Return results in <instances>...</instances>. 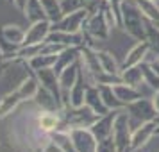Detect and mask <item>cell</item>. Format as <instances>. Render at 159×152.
<instances>
[{
  "label": "cell",
  "instance_id": "1",
  "mask_svg": "<svg viewBox=\"0 0 159 152\" xmlns=\"http://www.w3.org/2000/svg\"><path fill=\"white\" fill-rule=\"evenodd\" d=\"M120 27L138 41H145L147 18L138 7L136 0H122L120 4Z\"/></svg>",
  "mask_w": 159,
  "mask_h": 152
},
{
  "label": "cell",
  "instance_id": "2",
  "mask_svg": "<svg viewBox=\"0 0 159 152\" xmlns=\"http://www.w3.org/2000/svg\"><path fill=\"white\" fill-rule=\"evenodd\" d=\"M125 111H127V115H129V123H130V129L134 131L138 129L141 123L145 122H156L157 120V109L154 106V102L152 99L148 97H141V99H138V100L130 102L125 106Z\"/></svg>",
  "mask_w": 159,
  "mask_h": 152
},
{
  "label": "cell",
  "instance_id": "3",
  "mask_svg": "<svg viewBox=\"0 0 159 152\" xmlns=\"http://www.w3.org/2000/svg\"><path fill=\"white\" fill-rule=\"evenodd\" d=\"M61 118H63V131L73 129V127H91L98 115L93 113L88 106H80V108H72L66 106L61 109Z\"/></svg>",
  "mask_w": 159,
  "mask_h": 152
},
{
  "label": "cell",
  "instance_id": "4",
  "mask_svg": "<svg viewBox=\"0 0 159 152\" xmlns=\"http://www.w3.org/2000/svg\"><path fill=\"white\" fill-rule=\"evenodd\" d=\"M113 140H115L118 152H130L132 129H130L129 115H127L125 109H120L118 115H116L115 125H113Z\"/></svg>",
  "mask_w": 159,
  "mask_h": 152
},
{
  "label": "cell",
  "instance_id": "5",
  "mask_svg": "<svg viewBox=\"0 0 159 152\" xmlns=\"http://www.w3.org/2000/svg\"><path fill=\"white\" fill-rule=\"evenodd\" d=\"M89 16L88 9H77L72 13H66L59 22L52 23V30H63V32H82L84 22Z\"/></svg>",
  "mask_w": 159,
  "mask_h": 152
},
{
  "label": "cell",
  "instance_id": "6",
  "mask_svg": "<svg viewBox=\"0 0 159 152\" xmlns=\"http://www.w3.org/2000/svg\"><path fill=\"white\" fill-rule=\"evenodd\" d=\"M68 134L72 138L77 152H97L98 140L95 138L89 127H73V129H68Z\"/></svg>",
  "mask_w": 159,
  "mask_h": 152
},
{
  "label": "cell",
  "instance_id": "7",
  "mask_svg": "<svg viewBox=\"0 0 159 152\" xmlns=\"http://www.w3.org/2000/svg\"><path fill=\"white\" fill-rule=\"evenodd\" d=\"M52 30V22L48 20H39V22L30 23L27 30H25V39L23 45H38L47 41V38Z\"/></svg>",
  "mask_w": 159,
  "mask_h": 152
},
{
  "label": "cell",
  "instance_id": "8",
  "mask_svg": "<svg viewBox=\"0 0 159 152\" xmlns=\"http://www.w3.org/2000/svg\"><path fill=\"white\" fill-rule=\"evenodd\" d=\"M120 109H111L109 113L102 115L97 118V122L89 127L91 132L95 134V138L100 141V140H106V138L113 136V125H115V120H116V115H118Z\"/></svg>",
  "mask_w": 159,
  "mask_h": 152
},
{
  "label": "cell",
  "instance_id": "9",
  "mask_svg": "<svg viewBox=\"0 0 159 152\" xmlns=\"http://www.w3.org/2000/svg\"><path fill=\"white\" fill-rule=\"evenodd\" d=\"M156 131H157V123L156 122H145L141 123L138 129L132 131V141H130V152L141 149L150 141L152 138L156 136Z\"/></svg>",
  "mask_w": 159,
  "mask_h": 152
},
{
  "label": "cell",
  "instance_id": "10",
  "mask_svg": "<svg viewBox=\"0 0 159 152\" xmlns=\"http://www.w3.org/2000/svg\"><path fill=\"white\" fill-rule=\"evenodd\" d=\"M36 123L38 127L48 134H54L56 131L63 129V118H61V111H41L36 115Z\"/></svg>",
  "mask_w": 159,
  "mask_h": 152
},
{
  "label": "cell",
  "instance_id": "11",
  "mask_svg": "<svg viewBox=\"0 0 159 152\" xmlns=\"http://www.w3.org/2000/svg\"><path fill=\"white\" fill-rule=\"evenodd\" d=\"M32 102H34L41 111H61V109L65 108L63 100L57 99L52 91L45 90L43 86H39V90H38L36 97L32 99Z\"/></svg>",
  "mask_w": 159,
  "mask_h": 152
},
{
  "label": "cell",
  "instance_id": "12",
  "mask_svg": "<svg viewBox=\"0 0 159 152\" xmlns=\"http://www.w3.org/2000/svg\"><path fill=\"white\" fill-rule=\"evenodd\" d=\"M39 86H43L45 90H48L56 95L57 99H61V86H59V75L56 73L54 68H43V70H38L34 72ZM63 100V99H61Z\"/></svg>",
  "mask_w": 159,
  "mask_h": 152
},
{
  "label": "cell",
  "instance_id": "13",
  "mask_svg": "<svg viewBox=\"0 0 159 152\" xmlns=\"http://www.w3.org/2000/svg\"><path fill=\"white\" fill-rule=\"evenodd\" d=\"M23 102L25 100L22 99V95H20V91H18L16 88L13 91H9V93L4 95V97L0 99V122L13 115L16 109H18V106L23 104Z\"/></svg>",
  "mask_w": 159,
  "mask_h": 152
},
{
  "label": "cell",
  "instance_id": "14",
  "mask_svg": "<svg viewBox=\"0 0 159 152\" xmlns=\"http://www.w3.org/2000/svg\"><path fill=\"white\" fill-rule=\"evenodd\" d=\"M89 86V81L86 79V75L84 72L80 70L79 73V79L77 82L72 86L70 90V99H68V106H72V108H80V106H84V99H86V90Z\"/></svg>",
  "mask_w": 159,
  "mask_h": 152
},
{
  "label": "cell",
  "instance_id": "15",
  "mask_svg": "<svg viewBox=\"0 0 159 152\" xmlns=\"http://www.w3.org/2000/svg\"><path fill=\"white\" fill-rule=\"evenodd\" d=\"M84 106H88V108L91 109L93 113H97L98 116L106 115V113L111 111V109H107V106L104 104V100H102L100 91H98V86H97V84H89V86H88L86 99H84Z\"/></svg>",
  "mask_w": 159,
  "mask_h": 152
},
{
  "label": "cell",
  "instance_id": "16",
  "mask_svg": "<svg viewBox=\"0 0 159 152\" xmlns=\"http://www.w3.org/2000/svg\"><path fill=\"white\" fill-rule=\"evenodd\" d=\"M148 50H150V47H148L147 41H138L127 52V56H125V59H123V63H122V70L123 68H129V66H136V65L145 63V58H147Z\"/></svg>",
  "mask_w": 159,
  "mask_h": 152
},
{
  "label": "cell",
  "instance_id": "17",
  "mask_svg": "<svg viewBox=\"0 0 159 152\" xmlns=\"http://www.w3.org/2000/svg\"><path fill=\"white\" fill-rule=\"evenodd\" d=\"M80 50H82V47H66L65 50L59 52L57 54V61H56V65H54L56 73L59 75V72H63L66 66L77 63L79 58H80Z\"/></svg>",
  "mask_w": 159,
  "mask_h": 152
},
{
  "label": "cell",
  "instance_id": "18",
  "mask_svg": "<svg viewBox=\"0 0 159 152\" xmlns=\"http://www.w3.org/2000/svg\"><path fill=\"white\" fill-rule=\"evenodd\" d=\"M113 90H115L116 97L120 99V102L123 104V108L127 104H130V102L141 99V91L136 86H130V84H125V82H116V84H113Z\"/></svg>",
  "mask_w": 159,
  "mask_h": 152
},
{
  "label": "cell",
  "instance_id": "19",
  "mask_svg": "<svg viewBox=\"0 0 159 152\" xmlns=\"http://www.w3.org/2000/svg\"><path fill=\"white\" fill-rule=\"evenodd\" d=\"M0 38H4L6 41L16 45V47H22L23 39H25V29H22L20 25H13V23L2 25L0 27Z\"/></svg>",
  "mask_w": 159,
  "mask_h": 152
},
{
  "label": "cell",
  "instance_id": "20",
  "mask_svg": "<svg viewBox=\"0 0 159 152\" xmlns=\"http://www.w3.org/2000/svg\"><path fill=\"white\" fill-rule=\"evenodd\" d=\"M95 52H97V58L100 61L102 68H104L109 75H118V77H120L122 65H118V61L115 59V56L107 50H95Z\"/></svg>",
  "mask_w": 159,
  "mask_h": 152
},
{
  "label": "cell",
  "instance_id": "21",
  "mask_svg": "<svg viewBox=\"0 0 159 152\" xmlns=\"http://www.w3.org/2000/svg\"><path fill=\"white\" fill-rule=\"evenodd\" d=\"M120 79L125 84H130V86H139L143 82V63L136 66H129V68H123L120 72Z\"/></svg>",
  "mask_w": 159,
  "mask_h": 152
},
{
  "label": "cell",
  "instance_id": "22",
  "mask_svg": "<svg viewBox=\"0 0 159 152\" xmlns=\"http://www.w3.org/2000/svg\"><path fill=\"white\" fill-rule=\"evenodd\" d=\"M23 16L29 20V23L39 22V20H47V15H45L41 0H29L25 9H23Z\"/></svg>",
  "mask_w": 159,
  "mask_h": 152
},
{
  "label": "cell",
  "instance_id": "23",
  "mask_svg": "<svg viewBox=\"0 0 159 152\" xmlns=\"http://www.w3.org/2000/svg\"><path fill=\"white\" fill-rule=\"evenodd\" d=\"M98 91H100V97L104 104L107 106V109H123V104L116 97L113 84H98Z\"/></svg>",
  "mask_w": 159,
  "mask_h": 152
},
{
  "label": "cell",
  "instance_id": "24",
  "mask_svg": "<svg viewBox=\"0 0 159 152\" xmlns=\"http://www.w3.org/2000/svg\"><path fill=\"white\" fill-rule=\"evenodd\" d=\"M136 4L148 22H159V0H136Z\"/></svg>",
  "mask_w": 159,
  "mask_h": 152
},
{
  "label": "cell",
  "instance_id": "25",
  "mask_svg": "<svg viewBox=\"0 0 159 152\" xmlns=\"http://www.w3.org/2000/svg\"><path fill=\"white\" fill-rule=\"evenodd\" d=\"M57 61V56H52V54H38L32 59L25 61L27 66H29L32 72H38V70H43V68H54Z\"/></svg>",
  "mask_w": 159,
  "mask_h": 152
},
{
  "label": "cell",
  "instance_id": "26",
  "mask_svg": "<svg viewBox=\"0 0 159 152\" xmlns=\"http://www.w3.org/2000/svg\"><path fill=\"white\" fill-rule=\"evenodd\" d=\"M45 9V15H47V20L48 22H59L63 16H65V11H63V6H61V0H41Z\"/></svg>",
  "mask_w": 159,
  "mask_h": 152
},
{
  "label": "cell",
  "instance_id": "27",
  "mask_svg": "<svg viewBox=\"0 0 159 152\" xmlns=\"http://www.w3.org/2000/svg\"><path fill=\"white\" fill-rule=\"evenodd\" d=\"M145 41L148 43L152 52H156L159 56V27L156 23H152L147 20V36H145Z\"/></svg>",
  "mask_w": 159,
  "mask_h": 152
},
{
  "label": "cell",
  "instance_id": "28",
  "mask_svg": "<svg viewBox=\"0 0 159 152\" xmlns=\"http://www.w3.org/2000/svg\"><path fill=\"white\" fill-rule=\"evenodd\" d=\"M52 140H54L65 152H77V149L73 147L72 138H70V134H68V131H63V129L56 131V132L52 134Z\"/></svg>",
  "mask_w": 159,
  "mask_h": 152
},
{
  "label": "cell",
  "instance_id": "29",
  "mask_svg": "<svg viewBox=\"0 0 159 152\" xmlns=\"http://www.w3.org/2000/svg\"><path fill=\"white\" fill-rule=\"evenodd\" d=\"M143 81L154 90V91L159 90V73L154 72L147 63H143Z\"/></svg>",
  "mask_w": 159,
  "mask_h": 152
},
{
  "label": "cell",
  "instance_id": "30",
  "mask_svg": "<svg viewBox=\"0 0 159 152\" xmlns=\"http://www.w3.org/2000/svg\"><path fill=\"white\" fill-rule=\"evenodd\" d=\"M97 152H118L113 136L106 138V140H100V141H98V145H97Z\"/></svg>",
  "mask_w": 159,
  "mask_h": 152
},
{
  "label": "cell",
  "instance_id": "31",
  "mask_svg": "<svg viewBox=\"0 0 159 152\" xmlns=\"http://www.w3.org/2000/svg\"><path fill=\"white\" fill-rule=\"evenodd\" d=\"M43 150H45V152H65L57 143H56V141H54V140H52V138L47 141V145L43 147Z\"/></svg>",
  "mask_w": 159,
  "mask_h": 152
},
{
  "label": "cell",
  "instance_id": "32",
  "mask_svg": "<svg viewBox=\"0 0 159 152\" xmlns=\"http://www.w3.org/2000/svg\"><path fill=\"white\" fill-rule=\"evenodd\" d=\"M27 2H29V0H13L15 7L18 9V11H22V13H23V9H25V6H27Z\"/></svg>",
  "mask_w": 159,
  "mask_h": 152
},
{
  "label": "cell",
  "instance_id": "33",
  "mask_svg": "<svg viewBox=\"0 0 159 152\" xmlns=\"http://www.w3.org/2000/svg\"><path fill=\"white\" fill-rule=\"evenodd\" d=\"M13 63H15V61H6V63H2V65H0V77H2L4 73L7 72V68L13 65Z\"/></svg>",
  "mask_w": 159,
  "mask_h": 152
},
{
  "label": "cell",
  "instance_id": "34",
  "mask_svg": "<svg viewBox=\"0 0 159 152\" xmlns=\"http://www.w3.org/2000/svg\"><path fill=\"white\" fill-rule=\"evenodd\" d=\"M152 102H154V106H156V109H157V113H159V90L152 95Z\"/></svg>",
  "mask_w": 159,
  "mask_h": 152
},
{
  "label": "cell",
  "instance_id": "35",
  "mask_svg": "<svg viewBox=\"0 0 159 152\" xmlns=\"http://www.w3.org/2000/svg\"><path fill=\"white\" fill-rule=\"evenodd\" d=\"M6 61H7V59H6L4 52H2V48H0V65H2V63H6Z\"/></svg>",
  "mask_w": 159,
  "mask_h": 152
},
{
  "label": "cell",
  "instance_id": "36",
  "mask_svg": "<svg viewBox=\"0 0 159 152\" xmlns=\"http://www.w3.org/2000/svg\"><path fill=\"white\" fill-rule=\"evenodd\" d=\"M34 152H45V150H43V149H36Z\"/></svg>",
  "mask_w": 159,
  "mask_h": 152
},
{
  "label": "cell",
  "instance_id": "37",
  "mask_svg": "<svg viewBox=\"0 0 159 152\" xmlns=\"http://www.w3.org/2000/svg\"><path fill=\"white\" fill-rule=\"evenodd\" d=\"M156 136H159V129H157V131H156Z\"/></svg>",
  "mask_w": 159,
  "mask_h": 152
},
{
  "label": "cell",
  "instance_id": "38",
  "mask_svg": "<svg viewBox=\"0 0 159 152\" xmlns=\"http://www.w3.org/2000/svg\"><path fill=\"white\" fill-rule=\"evenodd\" d=\"M7 2H11V4H13V0H7Z\"/></svg>",
  "mask_w": 159,
  "mask_h": 152
},
{
  "label": "cell",
  "instance_id": "39",
  "mask_svg": "<svg viewBox=\"0 0 159 152\" xmlns=\"http://www.w3.org/2000/svg\"><path fill=\"white\" fill-rule=\"evenodd\" d=\"M156 25H157V27H159V22H157V23H156Z\"/></svg>",
  "mask_w": 159,
  "mask_h": 152
}]
</instances>
